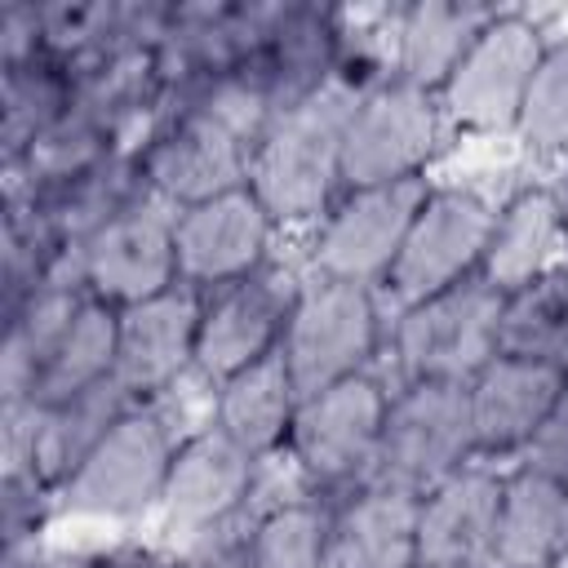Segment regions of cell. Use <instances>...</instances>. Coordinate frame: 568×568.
Returning a JSON list of instances; mask_svg holds the SVG:
<instances>
[{"label":"cell","instance_id":"cell-1","mask_svg":"<svg viewBox=\"0 0 568 568\" xmlns=\"http://www.w3.org/2000/svg\"><path fill=\"white\" fill-rule=\"evenodd\" d=\"M275 102L253 67H235L169 93L155 138L146 142L142 173L178 209L248 186L262 133Z\"/></svg>","mask_w":568,"mask_h":568},{"label":"cell","instance_id":"cell-2","mask_svg":"<svg viewBox=\"0 0 568 568\" xmlns=\"http://www.w3.org/2000/svg\"><path fill=\"white\" fill-rule=\"evenodd\" d=\"M364 84L351 75H333L324 89L302 98L288 111H275L271 129L257 142L248 186L266 204V213L280 222H320L342 186V138L346 120L359 102Z\"/></svg>","mask_w":568,"mask_h":568},{"label":"cell","instance_id":"cell-3","mask_svg":"<svg viewBox=\"0 0 568 568\" xmlns=\"http://www.w3.org/2000/svg\"><path fill=\"white\" fill-rule=\"evenodd\" d=\"M470 462H479V444L466 382H404L390 390L373 484L426 497Z\"/></svg>","mask_w":568,"mask_h":568},{"label":"cell","instance_id":"cell-4","mask_svg":"<svg viewBox=\"0 0 568 568\" xmlns=\"http://www.w3.org/2000/svg\"><path fill=\"white\" fill-rule=\"evenodd\" d=\"M386 404H390V390L373 368L320 395H306L297 404L284 453L315 493L346 497L373 484Z\"/></svg>","mask_w":568,"mask_h":568},{"label":"cell","instance_id":"cell-5","mask_svg":"<svg viewBox=\"0 0 568 568\" xmlns=\"http://www.w3.org/2000/svg\"><path fill=\"white\" fill-rule=\"evenodd\" d=\"M173 426L160 417L155 404L129 408L106 439L53 488L58 515L80 519H142L151 506H160L169 466L178 453Z\"/></svg>","mask_w":568,"mask_h":568},{"label":"cell","instance_id":"cell-6","mask_svg":"<svg viewBox=\"0 0 568 568\" xmlns=\"http://www.w3.org/2000/svg\"><path fill=\"white\" fill-rule=\"evenodd\" d=\"M382 337H386V320L373 288L315 275L297 293L280 355L293 373L297 395L306 399L346 377L368 373Z\"/></svg>","mask_w":568,"mask_h":568},{"label":"cell","instance_id":"cell-7","mask_svg":"<svg viewBox=\"0 0 568 568\" xmlns=\"http://www.w3.org/2000/svg\"><path fill=\"white\" fill-rule=\"evenodd\" d=\"M501 293L479 275L395 311L390 355L404 382H470L497 355Z\"/></svg>","mask_w":568,"mask_h":568},{"label":"cell","instance_id":"cell-8","mask_svg":"<svg viewBox=\"0 0 568 568\" xmlns=\"http://www.w3.org/2000/svg\"><path fill=\"white\" fill-rule=\"evenodd\" d=\"M444 142L439 93L408 80H377L359 93L342 138V186H390L413 182Z\"/></svg>","mask_w":568,"mask_h":568},{"label":"cell","instance_id":"cell-9","mask_svg":"<svg viewBox=\"0 0 568 568\" xmlns=\"http://www.w3.org/2000/svg\"><path fill=\"white\" fill-rule=\"evenodd\" d=\"M497 222V204L484 200L470 186H439L417 209L408 240L382 284L395 311L417 306L453 284H466L479 275L488 235Z\"/></svg>","mask_w":568,"mask_h":568},{"label":"cell","instance_id":"cell-10","mask_svg":"<svg viewBox=\"0 0 568 568\" xmlns=\"http://www.w3.org/2000/svg\"><path fill=\"white\" fill-rule=\"evenodd\" d=\"M546 36L524 13H497L439 89L444 120L475 133H515Z\"/></svg>","mask_w":568,"mask_h":568},{"label":"cell","instance_id":"cell-11","mask_svg":"<svg viewBox=\"0 0 568 568\" xmlns=\"http://www.w3.org/2000/svg\"><path fill=\"white\" fill-rule=\"evenodd\" d=\"M178 204L151 182L84 244V284L89 297L106 306H133L178 284Z\"/></svg>","mask_w":568,"mask_h":568},{"label":"cell","instance_id":"cell-12","mask_svg":"<svg viewBox=\"0 0 568 568\" xmlns=\"http://www.w3.org/2000/svg\"><path fill=\"white\" fill-rule=\"evenodd\" d=\"M426 195H430L426 178L342 191L337 204L320 217V231L311 240L315 275L382 288Z\"/></svg>","mask_w":568,"mask_h":568},{"label":"cell","instance_id":"cell-13","mask_svg":"<svg viewBox=\"0 0 568 568\" xmlns=\"http://www.w3.org/2000/svg\"><path fill=\"white\" fill-rule=\"evenodd\" d=\"M297 275L266 262L262 271L204 288L200 293V337H195V373L209 382H226L240 368L280 351L288 315L297 306Z\"/></svg>","mask_w":568,"mask_h":568},{"label":"cell","instance_id":"cell-14","mask_svg":"<svg viewBox=\"0 0 568 568\" xmlns=\"http://www.w3.org/2000/svg\"><path fill=\"white\" fill-rule=\"evenodd\" d=\"M257 475L262 462L244 453L217 422L186 435L173 453L169 484L160 497V532L169 537V546L178 550L244 510L257 488Z\"/></svg>","mask_w":568,"mask_h":568},{"label":"cell","instance_id":"cell-15","mask_svg":"<svg viewBox=\"0 0 568 568\" xmlns=\"http://www.w3.org/2000/svg\"><path fill=\"white\" fill-rule=\"evenodd\" d=\"M275 217L253 186L186 204L178 213V280L191 288H217L266 266Z\"/></svg>","mask_w":568,"mask_h":568},{"label":"cell","instance_id":"cell-16","mask_svg":"<svg viewBox=\"0 0 568 568\" xmlns=\"http://www.w3.org/2000/svg\"><path fill=\"white\" fill-rule=\"evenodd\" d=\"M195 337H200V288L182 280L146 302L120 306L115 382L138 404L173 390L186 373H195Z\"/></svg>","mask_w":568,"mask_h":568},{"label":"cell","instance_id":"cell-17","mask_svg":"<svg viewBox=\"0 0 568 568\" xmlns=\"http://www.w3.org/2000/svg\"><path fill=\"white\" fill-rule=\"evenodd\" d=\"M501 479L493 466L470 462L417 497V568H488Z\"/></svg>","mask_w":568,"mask_h":568},{"label":"cell","instance_id":"cell-18","mask_svg":"<svg viewBox=\"0 0 568 568\" xmlns=\"http://www.w3.org/2000/svg\"><path fill=\"white\" fill-rule=\"evenodd\" d=\"M568 373L493 355L466 386H470V417H475V444L479 457H519L541 417L550 413L555 395L564 390Z\"/></svg>","mask_w":568,"mask_h":568},{"label":"cell","instance_id":"cell-19","mask_svg":"<svg viewBox=\"0 0 568 568\" xmlns=\"http://www.w3.org/2000/svg\"><path fill=\"white\" fill-rule=\"evenodd\" d=\"M275 111L297 106L342 71V18L324 4H280L262 53L248 62Z\"/></svg>","mask_w":568,"mask_h":568},{"label":"cell","instance_id":"cell-20","mask_svg":"<svg viewBox=\"0 0 568 568\" xmlns=\"http://www.w3.org/2000/svg\"><path fill=\"white\" fill-rule=\"evenodd\" d=\"M568 222H564V200L546 186H524L497 209L488 253L479 266V280L493 284L497 293H515L532 284L537 275L568 266Z\"/></svg>","mask_w":568,"mask_h":568},{"label":"cell","instance_id":"cell-21","mask_svg":"<svg viewBox=\"0 0 568 568\" xmlns=\"http://www.w3.org/2000/svg\"><path fill=\"white\" fill-rule=\"evenodd\" d=\"M568 555V484L515 466L501 479L488 568H555Z\"/></svg>","mask_w":568,"mask_h":568},{"label":"cell","instance_id":"cell-22","mask_svg":"<svg viewBox=\"0 0 568 568\" xmlns=\"http://www.w3.org/2000/svg\"><path fill=\"white\" fill-rule=\"evenodd\" d=\"M497 18L488 4H462V0H417L399 4L390 18L395 40V80H408L426 93H439L453 75V67L466 58L475 36Z\"/></svg>","mask_w":568,"mask_h":568},{"label":"cell","instance_id":"cell-23","mask_svg":"<svg viewBox=\"0 0 568 568\" xmlns=\"http://www.w3.org/2000/svg\"><path fill=\"white\" fill-rule=\"evenodd\" d=\"M333 568H417V497L386 484L337 497Z\"/></svg>","mask_w":568,"mask_h":568},{"label":"cell","instance_id":"cell-24","mask_svg":"<svg viewBox=\"0 0 568 568\" xmlns=\"http://www.w3.org/2000/svg\"><path fill=\"white\" fill-rule=\"evenodd\" d=\"M297 404H302V395L293 386V373H288L284 355L275 351V355L240 368L235 377L217 382V413H213V422L244 453L266 462V457H280L288 448V430H293Z\"/></svg>","mask_w":568,"mask_h":568},{"label":"cell","instance_id":"cell-25","mask_svg":"<svg viewBox=\"0 0 568 568\" xmlns=\"http://www.w3.org/2000/svg\"><path fill=\"white\" fill-rule=\"evenodd\" d=\"M89 293L75 284H40L27 302L4 311V346H0V404L31 399L49 355L84 311Z\"/></svg>","mask_w":568,"mask_h":568},{"label":"cell","instance_id":"cell-26","mask_svg":"<svg viewBox=\"0 0 568 568\" xmlns=\"http://www.w3.org/2000/svg\"><path fill=\"white\" fill-rule=\"evenodd\" d=\"M257 493L266 497V506L253 524L244 568H333L337 497H324V493L284 497V493H271L262 475H257Z\"/></svg>","mask_w":568,"mask_h":568},{"label":"cell","instance_id":"cell-27","mask_svg":"<svg viewBox=\"0 0 568 568\" xmlns=\"http://www.w3.org/2000/svg\"><path fill=\"white\" fill-rule=\"evenodd\" d=\"M129 408H138V399L115 377H106V382H98V386H89V390H80L71 399L44 408L40 413V439H36V470L58 488L106 439V430Z\"/></svg>","mask_w":568,"mask_h":568},{"label":"cell","instance_id":"cell-28","mask_svg":"<svg viewBox=\"0 0 568 568\" xmlns=\"http://www.w3.org/2000/svg\"><path fill=\"white\" fill-rule=\"evenodd\" d=\"M497 355L568 373V266H555L532 284L501 293Z\"/></svg>","mask_w":568,"mask_h":568},{"label":"cell","instance_id":"cell-29","mask_svg":"<svg viewBox=\"0 0 568 568\" xmlns=\"http://www.w3.org/2000/svg\"><path fill=\"white\" fill-rule=\"evenodd\" d=\"M75 102V80L53 58L0 67V151L13 164L36 138H44Z\"/></svg>","mask_w":568,"mask_h":568},{"label":"cell","instance_id":"cell-30","mask_svg":"<svg viewBox=\"0 0 568 568\" xmlns=\"http://www.w3.org/2000/svg\"><path fill=\"white\" fill-rule=\"evenodd\" d=\"M115 346H120V306L89 297L84 311L75 315V324L67 328V337L58 342V351L49 355L31 399L40 408H53V404L115 377Z\"/></svg>","mask_w":568,"mask_h":568},{"label":"cell","instance_id":"cell-31","mask_svg":"<svg viewBox=\"0 0 568 568\" xmlns=\"http://www.w3.org/2000/svg\"><path fill=\"white\" fill-rule=\"evenodd\" d=\"M146 186L142 160L133 151H111L102 164H93L89 173H80L75 182H67L62 191L44 195L40 204L49 209V217L58 222L67 244H84L102 222H111L138 191Z\"/></svg>","mask_w":568,"mask_h":568},{"label":"cell","instance_id":"cell-32","mask_svg":"<svg viewBox=\"0 0 568 568\" xmlns=\"http://www.w3.org/2000/svg\"><path fill=\"white\" fill-rule=\"evenodd\" d=\"M515 133L541 155L550 151L568 155V40H555V44L546 40V53L537 62Z\"/></svg>","mask_w":568,"mask_h":568},{"label":"cell","instance_id":"cell-33","mask_svg":"<svg viewBox=\"0 0 568 568\" xmlns=\"http://www.w3.org/2000/svg\"><path fill=\"white\" fill-rule=\"evenodd\" d=\"M58 510V493L40 470H13L0 484V528H4V546L18 541H36L44 519Z\"/></svg>","mask_w":568,"mask_h":568},{"label":"cell","instance_id":"cell-34","mask_svg":"<svg viewBox=\"0 0 568 568\" xmlns=\"http://www.w3.org/2000/svg\"><path fill=\"white\" fill-rule=\"evenodd\" d=\"M519 466L541 470V475L568 484V382H564V390L555 395V404H550V413L541 417V426L532 430V439L524 444Z\"/></svg>","mask_w":568,"mask_h":568},{"label":"cell","instance_id":"cell-35","mask_svg":"<svg viewBox=\"0 0 568 568\" xmlns=\"http://www.w3.org/2000/svg\"><path fill=\"white\" fill-rule=\"evenodd\" d=\"M44 58V22L36 0H9L0 9V67H22Z\"/></svg>","mask_w":568,"mask_h":568},{"label":"cell","instance_id":"cell-36","mask_svg":"<svg viewBox=\"0 0 568 568\" xmlns=\"http://www.w3.org/2000/svg\"><path fill=\"white\" fill-rule=\"evenodd\" d=\"M0 568H93L89 555H62V550H49L36 541H18V546H4V559Z\"/></svg>","mask_w":568,"mask_h":568},{"label":"cell","instance_id":"cell-37","mask_svg":"<svg viewBox=\"0 0 568 568\" xmlns=\"http://www.w3.org/2000/svg\"><path fill=\"white\" fill-rule=\"evenodd\" d=\"M93 568H178L173 550H151V546H115V550H98L89 555Z\"/></svg>","mask_w":568,"mask_h":568},{"label":"cell","instance_id":"cell-38","mask_svg":"<svg viewBox=\"0 0 568 568\" xmlns=\"http://www.w3.org/2000/svg\"><path fill=\"white\" fill-rule=\"evenodd\" d=\"M555 568H568V555H564V559H559V564H555Z\"/></svg>","mask_w":568,"mask_h":568},{"label":"cell","instance_id":"cell-39","mask_svg":"<svg viewBox=\"0 0 568 568\" xmlns=\"http://www.w3.org/2000/svg\"><path fill=\"white\" fill-rule=\"evenodd\" d=\"M564 222H568V200H564Z\"/></svg>","mask_w":568,"mask_h":568}]
</instances>
